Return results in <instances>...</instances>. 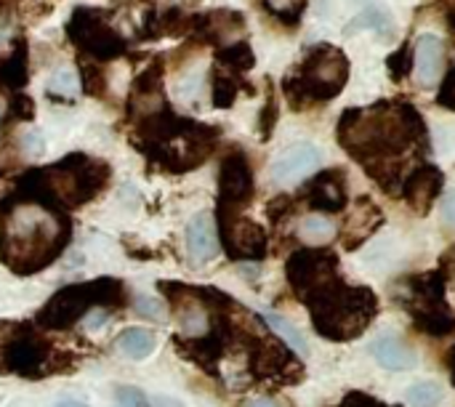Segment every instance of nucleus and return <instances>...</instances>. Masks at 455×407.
Here are the masks:
<instances>
[{
  "label": "nucleus",
  "mask_w": 455,
  "mask_h": 407,
  "mask_svg": "<svg viewBox=\"0 0 455 407\" xmlns=\"http://www.w3.org/2000/svg\"><path fill=\"white\" fill-rule=\"evenodd\" d=\"M448 27L451 32H455V8H448Z\"/></svg>",
  "instance_id": "obj_45"
},
{
  "label": "nucleus",
  "mask_w": 455,
  "mask_h": 407,
  "mask_svg": "<svg viewBox=\"0 0 455 407\" xmlns=\"http://www.w3.org/2000/svg\"><path fill=\"white\" fill-rule=\"evenodd\" d=\"M320 165V149L312 144H296L272 163V181L280 187H293L304 181Z\"/></svg>",
  "instance_id": "obj_16"
},
{
  "label": "nucleus",
  "mask_w": 455,
  "mask_h": 407,
  "mask_svg": "<svg viewBox=\"0 0 455 407\" xmlns=\"http://www.w3.org/2000/svg\"><path fill=\"white\" fill-rule=\"evenodd\" d=\"M117 349L131 360H144L155 352V336L144 328H128L117 336Z\"/></svg>",
  "instance_id": "obj_26"
},
{
  "label": "nucleus",
  "mask_w": 455,
  "mask_h": 407,
  "mask_svg": "<svg viewBox=\"0 0 455 407\" xmlns=\"http://www.w3.org/2000/svg\"><path fill=\"white\" fill-rule=\"evenodd\" d=\"M245 32V19L237 11H211V13H197L192 16V37H200L203 43H224L227 37L243 35Z\"/></svg>",
  "instance_id": "obj_17"
},
{
  "label": "nucleus",
  "mask_w": 455,
  "mask_h": 407,
  "mask_svg": "<svg viewBox=\"0 0 455 407\" xmlns=\"http://www.w3.org/2000/svg\"><path fill=\"white\" fill-rule=\"evenodd\" d=\"M437 104L455 112V67L440 80V93H437Z\"/></svg>",
  "instance_id": "obj_37"
},
{
  "label": "nucleus",
  "mask_w": 455,
  "mask_h": 407,
  "mask_svg": "<svg viewBox=\"0 0 455 407\" xmlns=\"http://www.w3.org/2000/svg\"><path fill=\"white\" fill-rule=\"evenodd\" d=\"M248 407H277L272 400H253Z\"/></svg>",
  "instance_id": "obj_44"
},
{
  "label": "nucleus",
  "mask_w": 455,
  "mask_h": 407,
  "mask_svg": "<svg viewBox=\"0 0 455 407\" xmlns=\"http://www.w3.org/2000/svg\"><path fill=\"white\" fill-rule=\"evenodd\" d=\"M187 248L192 264H208L219 253V232L211 213H197L187 227Z\"/></svg>",
  "instance_id": "obj_19"
},
{
  "label": "nucleus",
  "mask_w": 455,
  "mask_h": 407,
  "mask_svg": "<svg viewBox=\"0 0 455 407\" xmlns=\"http://www.w3.org/2000/svg\"><path fill=\"white\" fill-rule=\"evenodd\" d=\"M376 363L387 371H411L416 368V352L395 336H379L371 347Z\"/></svg>",
  "instance_id": "obj_20"
},
{
  "label": "nucleus",
  "mask_w": 455,
  "mask_h": 407,
  "mask_svg": "<svg viewBox=\"0 0 455 407\" xmlns=\"http://www.w3.org/2000/svg\"><path fill=\"white\" fill-rule=\"evenodd\" d=\"M69 243V221L56 208L16 203L0 219V261L16 275H35L53 264Z\"/></svg>",
  "instance_id": "obj_2"
},
{
  "label": "nucleus",
  "mask_w": 455,
  "mask_h": 407,
  "mask_svg": "<svg viewBox=\"0 0 455 407\" xmlns=\"http://www.w3.org/2000/svg\"><path fill=\"white\" fill-rule=\"evenodd\" d=\"M8 115L13 120H32L35 117V101L27 93H13L8 101Z\"/></svg>",
  "instance_id": "obj_33"
},
{
  "label": "nucleus",
  "mask_w": 455,
  "mask_h": 407,
  "mask_svg": "<svg viewBox=\"0 0 455 407\" xmlns=\"http://www.w3.org/2000/svg\"><path fill=\"white\" fill-rule=\"evenodd\" d=\"M453 251H455V248H453Z\"/></svg>",
  "instance_id": "obj_50"
},
{
  "label": "nucleus",
  "mask_w": 455,
  "mask_h": 407,
  "mask_svg": "<svg viewBox=\"0 0 455 407\" xmlns=\"http://www.w3.org/2000/svg\"><path fill=\"white\" fill-rule=\"evenodd\" d=\"M312 315L315 331L328 341L360 339L379 315V296L371 288H352L341 277L301 299Z\"/></svg>",
  "instance_id": "obj_3"
},
{
  "label": "nucleus",
  "mask_w": 455,
  "mask_h": 407,
  "mask_svg": "<svg viewBox=\"0 0 455 407\" xmlns=\"http://www.w3.org/2000/svg\"><path fill=\"white\" fill-rule=\"evenodd\" d=\"M387 69H389V75H392L397 83L405 80V77L413 72V45H411V43H403L395 53H389Z\"/></svg>",
  "instance_id": "obj_31"
},
{
  "label": "nucleus",
  "mask_w": 455,
  "mask_h": 407,
  "mask_svg": "<svg viewBox=\"0 0 455 407\" xmlns=\"http://www.w3.org/2000/svg\"><path fill=\"white\" fill-rule=\"evenodd\" d=\"M304 200L320 213H341L349 203L344 171H323L304 187Z\"/></svg>",
  "instance_id": "obj_14"
},
{
  "label": "nucleus",
  "mask_w": 455,
  "mask_h": 407,
  "mask_svg": "<svg viewBox=\"0 0 455 407\" xmlns=\"http://www.w3.org/2000/svg\"><path fill=\"white\" fill-rule=\"evenodd\" d=\"M443 219H445V224L455 227V192L445 195V200H443Z\"/></svg>",
  "instance_id": "obj_41"
},
{
  "label": "nucleus",
  "mask_w": 455,
  "mask_h": 407,
  "mask_svg": "<svg viewBox=\"0 0 455 407\" xmlns=\"http://www.w3.org/2000/svg\"><path fill=\"white\" fill-rule=\"evenodd\" d=\"M443 187H445V173L432 163H421L408 173L403 184V200L419 216H427L435 208L437 197L443 195Z\"/></svg>",
  "instance_id": "obj_13"
},
{
  "label": "nucleus",
  "mask_w": 455,
  "mask_h": 407,
  "mask_svg": "<svg viewBox=\"0 0 455 407\" xmlns=\"http://www.w3.org/2000/svg\"><path fill=\"white\" fill-rule=\"evenodd\" d=\"M152 407H184L179 400H173V397H155V403Z\"/></svg>",
  "instance_id": "obj_43"
},
{
  "label": "nucleus",
  "mask_w": 455,
  "mask_h": 407,
  "mask_svg": "<svg viewBox=\"0 0 455 407\" xmlns=\"http://www.w3.org/2000/svg\"><path fill=\"white\" fill-rule=\"evenodd\" d=\"M253 189L256 181L251 160L240 149L229 152L219 168V211L240 213V208H245L253 200Z\"/></svg>",
  "instance_id": "obj_10"
},
{
  "label": "nucleus",
  "mask_w": 455,
  "mask_h": 407,
  "mask_svg": "<svg viewBox=\"0 0 455 407\" xmlns=\"http://www.w3.org/2000/svg\"><path fill=\"white\" fill-rule=\"evenodd\" d=\"M176 349L181 352L184 360H192L208 373H216V360L221 357V341L213 336L205 339H176Z\"/></svg>",
  "instance_id": "obj_21"
},
{
  "label": "nucleus",
  "mask_w": 455,
  "mask_h": 407,
  "mask_svg": "<svg viewBox=\"0 0 455 407\" xmlns=\"http://www.w3.org/2000/svg\"><path fill=\"white\" fill-rule=\"evenodd\" d=\"M443 67H445V43L432 32L421 35L416 43V56H413V69L419 72L421 85L424 88L437 85Z\"/></svg>",
  "instance_id": "obj_18"
},
{
  "label": "nucleus",
  "mask_w": 455,
  "mask_h": 407,
  "mask_svg": "<svg viewBox=\"0 0 455 407\" xmlns=\"http://www.w3.org/2000/svg\"><path fill=\"white\" fill-rule=\"evenodd\" d=\"M381 224H384V211L371 197H357L352 205V213L344 224V232H341L344 248L357 251L360 245H365L379 232Z\"/></svg>",
  "instance_id": "obj_15"
},
{
  "label": "nucleus",
  "mask_w": 455,
  "mask_h": 407,
  "mask_svg": "<svg viewBox=\"0 0 455 407\" xmlns=\"http://www.w3.org/2000/svg\"><path fill=\"white\" fill-rule=\"evenodd\" d=\"M0 123H3V107H0Z\"/></svg>",
  "instance_id": "obj_48"
},
{
  "label": "nucleus",
  "mask_w": 455,
  "mask_h": 407,
  "mask_svg": "<svg viewBox=\"0 0 455 407\" xmlns=\"http://www.w3.org/2000/svg\"><path fill=\"white\" fill-rule=\"evenodd\" d=\"M219 235L224 251L235 261H261L269 251L267 232L240 213L219 211Z\"/></svg>",
  "instance_id": "obj_9"
},
{
  "label": "nucleus",
  "mask_w": 455,
  "mask_h": 407,
  "mask_svg": "<svg viewBox=\"0 0 455 407\" xmlns=\"http://www.w3.org/2000/svg\"><path fill=\"white\" fill-rule=\"evenodd\" d=\"M56 407H88L85 403H75V400H67V403H59Z\"/></svg>",
  "instance_id": "obj_46"
},
{
  "label": "nucleus",
  "mask_w": 455,
  "mask_h": 407,
  "mask_svg": "<svg viewBox=\"0 0 455 407\" xmlns=\"http://www.w3.org/2000/svg\"><path fill=\"white\" fill-rule=\"evenodd\" d=\"M344 407H387L381 405L376 397H371V395H365V392H349L347 397H344Z\"/></svg>",
  "instance_id": "obj_39"
},
{
  "label": "nucleus",
  "mask_w": 455,
  "mask_h": 407,
  "mask_svg": "<svg viewBox=\"0 0 455 407\" xmlns=\"http://www.w3.org/2000/svg\"><path fill=\"white\" fill-rule=\"evenodd\" d=\"M443 400H445V395L437 381H421L408 389V403L413 407H440Z\"/></svg>",
  "instance_id": "obj_30"
},
{
  "label": "nucleus",
  "mask_w": 455,
  "mask_h": 407,
  "mask_svg": "<svg viewBox=\"0 0 455 407\" xmlns=\"http://www.w3.org/2000/svg\"><path fill=\"white\" fill-rule=\"evenodd\" d=\"M109 315L107 312H93V315H85V328L88 331H99L101 325H107Z\"/></svg>",
  "instance_id": "obj_42"
},
{
  "label": "nucleus",
  "mask_w": 455,
  "mask_h": 407,
  "mask_svg": "<svg viewBox=\"0 0 455 407\" xmlns=\"http://www.w3.org/2000/svg\"><path fill=\"white\" fill-rule=\"evenodd\" d=\"M29 51H27V40L19 37L13 43V51L8 59H3L0 64V83L5 88H11L13 93H19V88L27 85V77H29V61H27Z\"/></svg>",
  "instance_id": "obj_22"
},
{
  "label": "nucleus",
  "mask_w": 455,
  "mask_h": 407,
  "mask_svg": "<svg viewBox=\"0 0 455 407\" xmlns=\"http://www.w3.org/2000/svg\"><path fill=\"white\" fill-rule=\"evenodd\" d=\"M251 371L256 379H283L285 384H299L304 368L293 360L291 349L272 339L251 341Z\"/></svg>",
  "instance_id": "obj_12"
},
{
  "label": "nucleus",
  "mask_w": 455,
  "mask_h": 407,
  "mask_svg": "<svg viewBox=\"0 0 455 407\" xmlns=\"http://www.w3.org/2000/svg\"><path fill=\"white\" fill-rule=\"evenodd\" d=\"M0 64H3V59H0Z\"/></svg>",
  "instance_id": "obj_49"
},
{
  "label": "nucleus",
  "mask_w": 455,
  "mask_h": 407,
  "mask_svg": "<svg viewBox=\"0 0 455 407\" xmlns=\"http://www.w3.org/2000/svg\"><path fill=\"white\" fill-rule=\"evenodd\" d=\"M123 293H125L123 283L112 280V277L67 285L59 293H53L51 301L40 309L37 323L45 331H67L77 320H83L91 307H109V309L123 307L125 304Z\"/></svg>",
  "instance_id": "obj_6"
},
{
  "label": "nucleus",
  "mask_w": 455,
  "mask_h": 407,
  "mask_svg": "<svg viewBox=\"0 0 455 407\" xmlns=\"http://www.w3.org/2000/svg\"><path fill=\"white\" fill-rule=\"evenodd\" d=\"M48 360V344L35 333H24L5 341L0 352V371L16 373L21 379H40L45 373Z\"/></svg>",
  "instance_id": "obj_11"
},
{
  "label": "nucleus",
  "mask_w": 455,
  "mask_h": 407,
  "mask_svg": "<svg viewBox=\"0 0 455 407\" xmlns=\"http://www.w3.org/2000/svg\"><path fill=\"white\" fill-rule=\"evenodd\" d=\"M240 85H243L240 75H235V72H229V69L216 64L211 69V99H213V107L216 109H229L235 104L237 93H240Z\"/></svg>",
  "instance_id": "obj_23"
},
{
  "label": "nucleus",
  "mask_w": 455,
  "mask_h": 407,
  "mask_svg": "<svg viewBox=\"0 0 455 407\" xmlns=\"http://www.w3.org/2000/svg\"><path fill=\"white\" fill-rule=\"evenodd\" d=\"M75 75L69 72V69H59V72H53L51 75V80H48V93H61V99H64V93L69 96L72 91H75Z\"/></svg>",
  "instance_id": "obj_35"
},
{
  "label": "nucleus",
  "mask_w": 455,
  "mask_h": 407,
  "mask_svg": "<svg viewBox=\"0 0 455 407\" xmlns=\"http://www.w3.org/2000/svg\"><path fill=\"white\" fill-rule=\"evenodd\" d=\"M133 307H136V312H139L141 317H149V320H155V323H165V309H163V304H160L157 299L139 296V299L133 301Z\"/></svg>",
  "instance_id": "obj_34"
},
{
  "label": "nucleus",
  "mask_w": 455,
  "mask_h": 407,
  "mask_svg": "<svg viewBox=\"0 0 455 407\" xmlns=\"http://www.w3.org/2000/svg\"><path fill=\"white\" fill-rule=\"evenodd\" d=\"M21 141H24L21 147H24L27 155H40V152H43V139H40V133L29 131V133L21 136Z\"/></svg>",
  "instance_id": "obj_40"
},
{
  "label": "nucleus",
  "mask_w": 455,
  "mask_h": 407,
  "mask_svg": "<svg viewBox=\"0 0 455 407\" xmlns=\"http://www.w3.org/2000/svg\"><path fill=\"white\" fill-rule=\"evenodd\" d=\"M296 235L301 237L304 245H309V248H323V245H328V243L336 237V224H333L328 216H323V213H312V216L301 219Z\"/></svg>",
  "instance_id": "obj_24"
},
{
  "label": "nucleus",
  "mask_w": 455,
  "mask_h": 407,
  "mask_svg": "<svg viewBox=\"0 0 455 407\" xmlns=\"http://www.w3.org/2000/svg\"><path fill=\"white\" fill-rule=\"evenodd\" d=\"M307 3H309V0H261V5H264L277 21H283V24H288V27H296V24L301 21V16H304V11H307Z\"/></svg>",
  "instance_id": "obj_29"
},
{
  "label": "nucleus",
  "mask_w": 455,
  "mask_h": 407,
  "mask_svg": "<svg viewBox=\"0 0 455 407\" xmlns=\"http://www.w3.org/2000/svg\"><path fill=\"white\" fill-rule=\"evenodd\" d=\"M349 80V59L339 45L317 43L307 51L301 64L285 75L283 93L291 109L301 112L312 104H325L336 99Z\"/></svg>",
  "instance_id": "obj_4"
},
{
  "label": "nucleus",
  "mask_w": 455,
  "mask_h": 407,
  "mask_svg": "<svg viewBox=\"0 0 455 407\" xmlns=\"http://www.w3.org/2000/svg\"><path fill=\"white\" fill-rule=\"evenodd\" d=\"M341 149L392 197H403L408 173L421 165L416 155L429 152V131L411 101H376L347 109L336 128Z\"/></svg>",
  "instance_id": "obj_1"
},
{
  "label": "nucleus",
  "mask_w": 455,
  "mask_h": 407,
  "mask_svg": "<svg viewBox=\"0 0 455 407\" xmlns=\"http://www.w3.org/2000/svg\"><path fill=\"white\" fill-rule=\"evenodd\" d=\"M451 373H453V387H455V347L451 349Z\"/></svg>",
  "instance_id": "obj_47"
},
{
  "label": "nucleus",
  "mask_w": 455,
  "mask_h": 407,
  "mask_svg": "<svg viewBox=\"0 0 455 407\" xmlns=\"http://www.w3.org/2000/svg\"><path fill=\"white\" fill-rule=\"evenodd\" d=\"M64 29H67L69 43L77 45L88 59L99 64L112 61L128 51L125 37L107 24V16L101 8H75Z\"/></svg>",
  "instance_id": "obj_7"
},
{
  "label": "nucleus",
  "mask_w": 455,
  "mask_h": 407,
  "mask_svg": "<svg viewBox=\"0 0 455 407\" xmlns=\"http://www.w3.org/2000/svg\"><path fill=\"white\" fill-rule=\"evenodd\" d=\"M216 61H219V67H224L235 75H243L256 67V53L245 40H235L216 51Z\"/></svg>",
  "instance_id": "obj_25"
},
{
  "label": "nucleus",
  "mask_w": 455,
  "mask_h": 407,
  "mask_svg": "<svg viewBox=\"0 0 455 407\" xmlns=\"http://www.w3.org/2000/svg\"><path fill=\"white\" fill-rule=\"evenodd\" d=\"M264 323L288 344V349H296L301 357H307L309 355V347H307V341H304V336L299 333V328L296 325H291L285 317H280V315H272V312H267L264 315Z\"/></svg>",
  "instance_id": "obj_28"
},
{
  "label": "nucleus",
  "mask_w": 455,
  "mask_h": 407,
  "mask_svg": "<svg viewBox=\"0 0 455 407\" xmlns=\"http://www.w3.org/2000/svg\"><path fill=\"white\" fill-rule=\"evenodd\" d=\"M117 403L120 407H149V400L141 389L136 387H120L117 389Z\"/></svg>",
  "instance_id": "obj_38"
},
{
  "label": "nucleus",
  "mask_w": 455,
  "mask_h": 407,
  "mask_svg": "<svg viewBox=\"0 0 455 407\" xmlns=\"http://www.w3.org/2000/svg\"><path fill=\"white\" fill-rule=\"evenodd\" d=\"M392 296L413 317V325L421 333L443 339L455 331V317L445 301V275L440 269L403 280Z\"/></svg>",
  "instance_id": "obj_5"
},
{
  "label": "nucleus",
  "mask_w": 455,
  "mask_h": 407,
  "mask_svg": "<svg viewBox=\"0 0 455 407\" xmlns=\"http://www.w3.org/2000/svg\"><path fill=\"white\" fill-rule=\"evenodd\" d=\"M80 75H83V91L85 96H93V99H104L107 96V75H104V67L88 56L80 59Z\"/></svg>",
  "instance_id": "obj_27"
},
{
  "label": "nucleus",
  "mask_w": 455,
  "mask_h": 407,
  "mask_svg": "<svg viewBox=\"0 0 455 407\" xmlns=\"http://www.w3.org/2000/svg\"><path fill=\"white\" fill-rule=\"evenodd\" d=\"M285 275H288L293 293L299 299H304L307 293H312V291L323 288L325 283L341 277L339 256L333 251H320V248L293 251L288 264H285Z\"/></svg>",
  "instance_id": "obj_8"
},
{
  "label": "nucleus",
  "mask_w": 455,
  "mask_h": 407,
  "mask_svg": "<svg viewBox=\"0 0 455 407\" xmlns=\"http://www.w3.org/2000/svg\"><path fill=\"white\" fill-rule=\"evenodd\" d=\"M277 117H280V107H277V96H275V88L272 83L267 85V101L261 107V115H259V136L267 141L277 125Z\"/></svg>",
  "instance_id": "obj_32"
},
{
  "label": "nucleus",
  "mask_w": 455,
  "mask_h": 407,
  "mask_svg": "<svg viewBox=\"0 0 455 407\" xmlns=\"http://www.w3.org/2000/svg\"><path fill=\"white\" fill-rule=\"evenodd\" d=\"M291 213H293V200L288 195H280L267 205V216L272 224H283V219H288Z\"/></svg>",
  "instance_id": "obj_36"
}]
</instances>
